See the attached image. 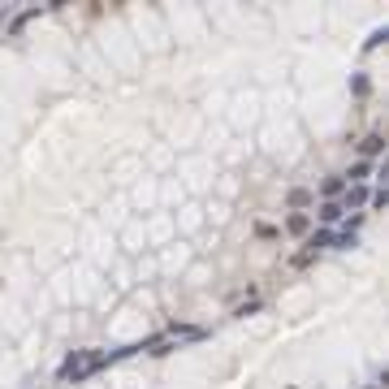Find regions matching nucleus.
Returning a JSON list of instances; mask_svg holds the SVG:
<instances>
[{
  "label": "nucleus",
  "instance_id": "0eeeda50",
  "mask_svg": "<svg viewBox=\"0 0 389 389\" xmlns=\"http://www.w3.org/2000/svg\"><path fill=\"white\" fill-rule=\"evenodd\" d=\"M321 191H325V199H333V195H342V178H329V182H325Z\"/></svg>",
  "mask_w": 389,
  "mask_h": 389
},
{
  "label": "nucleus",
  "instance_id": "f03ea898",
  "mask_svg": "<svg viewBox=\"0 0 389 389\" xmlns=\"http://www.w3.org/2000/svg\"><path fill=\"white\" fill-rule=\"evenodd\" d=\"M316 217H321L325 225H333V221L342 217V203H333V199H325V203H321V212H316Z\"/></svg>",
  "mask_w": 389,
  "mask_h": 389
},
{
  "label": "nucleus",
  "instance_id": "39448f33",
  "mask_svg": "<svg viewBox=\"0 0 389 389\" xmlns=\"http://www.w3.org/2000/svg\"><path fill=\"white\" fill-rule=\"evenodd\" d=\"M359 148H364V156H376V152L385 148V138H381V134H372V138H364V143H359Z\"/></svg>",
  "mask_w": 389,
  "mask_h": 389
},
{
  "label": "nucleus",
  "instance_id": "f257e3e1",
  "mask_svg": "<svg viewBox=\"0 0 389 389\" xmlns=\"http://www.w3.org/2000/svg\"><path fill=\"white\" fill-rule=\"evenodd\" d=\"M104 364H109V355H104V350H74V355H69L65 364H61V381H87L91 372H100Z\"/></svg>",
  "mask_w": 389,
  "mask_h": 389
},
{
  "label": "nucleus",
  "instance_id": "7ed1b4c3",
  "mask_svg": "<svg viewBox=\"0 0 389 389\" xmlns=\"http://www.w3.org/2000/svg\"><path fill=\"white\" fill-rule=\"evenodd\" d=\"M359 203H368V191H364V186H350V191H346V208H359ZM346 208H342V212H346Z\"/></svg>",
  "mask_w": 389,
  "mask_h": 389
},
{
  "label": "nucleus",
  "instance_id": "20e7f679",
  "mask_svg": "<svg viewBox=\"0 0 389 389\" xmlns=\"http://www.w3.org/2000/svg\"><path fill=\"white\" fill-rule=\"evenodd\" d=\"M286 229H290V234H307V229H311V221L303 217V212H294V217L286 221Z\"/></svg>",
  "mask_w": 389,
  "mask_h": 389
},
{
  "label": "nucleus",
  "instance_id": "423d86ee",
  "mask_svg": "<svg viewBox=\"0 0 389 389\" xmlns=\"http://www.w3.org/2000/svg\"><path fill=\"white\" fill-rule=\"evenodd\" d=\"M385 40H389V30H385V26H381V30H372V35H368V44H364V48H368V52H372V48H381V44H385Z\"/></svg>",
  "mask_w": 389,
  "mask_h": 389
},
{
  "label": "nucleus",
  "instance_id": "6e6552de",
  "mask_svg": "<svg viewBox=\"0 0 389 389\" xmlns=\"http://www.w3.org/2000/svg\"><path fill=\"white\" fill-rule=\"evenodd\" d=\"M372 203H376V208H385V203H389V186H381V191L372 195Z\"/></svg>",
  "mask_w": 389,
  "mask_h": 389
}]
</instances>
